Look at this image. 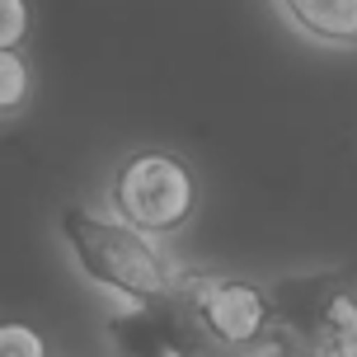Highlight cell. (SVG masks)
I'll return each mask as SVG.
<instances>
[{
	"instance_id": "1",
	"label": "cell",
	"mask_w": 357,
	"mask_h": 357,
	"mask_svg": "<svg viewBox=\"0 0 357 357\" xmlns=\"http://www.w3.org/2000/svg\"><path fill=\"white\" fill-rule=\"evenodd\" d=\"M61 235L89 282L123 296L137 310H165L178 296V282L188 278V268L174 264V254L160 245V235L142 231L123 216H94L80 207H66Z\"/></svg>"
},
{
	"instance_id": "7",
	"label": "cell",
	"mask_w": 357,
	"mask_h": 357,
	"mask_svg": "<svg viewBox=\"0 0 357 357\" xmlns=\"http://www.w3.org/2000/svg\"><path fill=\"white\" fill-rule=\"evenodd\" d=\"M33 10L29 0H0V52H19V43L29 38Z\"/></svg>"
},
{
	"instance_id": "4",
	"label": "cell",
	"mask_w": 357,
	"mask_h": 357,
	"mask_svg": "<svg viewBox=\"0 0 357 357\" xmlns=\"http://www.w3.org/2000/svg\"><path fill=\"white\" fill-rule=\"evenodd\" d=\"M197 174L193 165H183L169 151H137L132 160L118 165L108 202L113 216H123L132 226L151 235H178L197 216Z\"/></svg>"
},
{
	"instance_id": "8",
	"label": "cell",
	"mask_w": 357,
	"mask_h": 357,
	"mask_svg": "<svg viewBox=\"0 0 357 357\" xmlns=\"http://www.w3.org/2000/svg\"><path fill=\"white\" fill-rule=\"evenodd\" d=\"M0 357H47V343H43V334L33 324L10 320L0 329Z\"/></svg>"
},
{
	"instance_id": "9",
	"label": "cell",
	"mask_w": 357,
	"mask_h": 357,
	"mask_svg": "<svg viewBox=\"0 0 357 357\" xmlns=\"http://www.w3.org/2000/svg\"><path fill=\"white\" fill-rule=\"evenodd\" d=\"M296 357H324V353H296Z\"/></svg>"
},
{
	"instance_id": "6",
	"label": "cell",
	"mask_w": 357,
	"mask_h": 357,
	"mask_svg": "<svg viewBox=\"0 0 357 357\" xmlns=\"http://www.w3.org/2000/svg\"><path fill=\"white\" fill-rule=\"evenodd\" d=\"M33 94V71L19 52H0V113L5 118H19L24 104Z\"/></svg>"
},
{
	"instance_id": "5",
	"label": "cell",
	"mask_w": 357,
	"mask_h": 357,
	"mask_svg": "<svg viewBox=\"0 0 357 357\" xmlns=\"http://www.w3.org/2000/svg\"><path fill=\"white\" fill-rule=\"evenodd\" d=\"M282 15L324 47H357V0H278Z\"/></svg>"
},
{
	"instance_id": "2",
	"label": "cell",
	"mask_w": 357,
	"mask_h": 357,
	"mask_svg": "<svg viewBox=\"0 0 357 357\" xmlns=\"http://www.w3.org/2000/svg\"><path fill=\"white\" fill-rule=\"evenodd\" d=\"M169 305L188 334L221 353H245L273 329V287L231 273H188Z\"/></svg>"
},
{
	"instance_id": "3",
	"label": "cell",
	"mask_w": 357,
	"mask_h": 357,
	"mask_svg": "<svg viewBox=\"0 0 357 357\" xmlns=\"http://www.w3.org/2000/svg\"><path fill=\"white\" fill-rule=\"evenodd\" d=\"M273 329L301 353L357 357V291L343 273H310L273 287Z\"/></svg>"
}]
</instances>
